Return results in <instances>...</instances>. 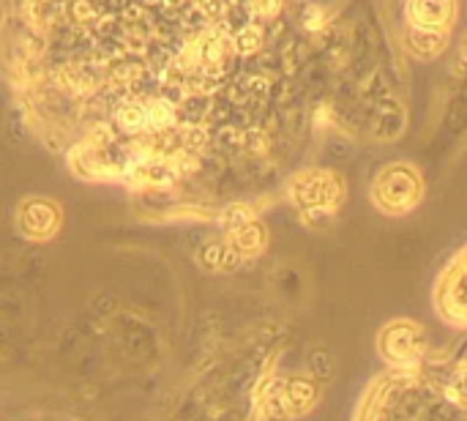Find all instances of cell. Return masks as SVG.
<instances>
[{
    "mask_svg": "<svg viewBox=\"0 0 467 421\" xmlns=\"http://www.w3.org/2000/svg\"><path fill=\"white\" fill-rule=\"evenodd\" d=\"M47 121L77 170L181 192L227 156H260L274 79L249 68L246 0H22Z\"/></svg>",
    "mask_w": 467,
    "mask_h": 421,
    "instance_id": "obj_1",
    "label": "cell"
},
{
    "mask_svg": "<svg viewBox=\"0 0 467 421\" xmlns=\"http://www.w3.org/2000/svg\"><path fill=\"white\" fill-rule=\"evenodd\" d=\"M369 195L383 214L402 216L424 200V178L408 162H389L375 173Z\"/></svg>",
    "mask_w": 467,
    "mask_h": 421,
    "instance_id": "obj_2",
    "label": "cell"
},
{
    "mask_svg": "<svg viewBox=\"0 0 467 421\" xmlns=\"http://www.w3.org/2000/svg\"><path fill=\"white\" fill-rule=\"evenodd\" d=\"M345 197V184L337 173L306 167L290 178V200L304 214H331Z\"/></svg>",
    "mask_w": 467,
    "mask_h": 421,
    "instance_id": "obj_3",
    "label": "cell"
},
{
    "mask_svg": "<svg viewBox=\"0 0 467 421\" xmlns=\"http://www.w3.org/2000/svg\"><path fill=\"white\" fill-rule=\"evenodd\" d=\"M460 0H405V22L430 30H446L457 25Z\"/></svg>",
    "mask_w": 467,
    "mask_h": 421,
    "instance_id": "obj_4",
    "label": "cell"
},
{
    "mask_svg": "<svg viewBox=\"0 0 467 421\" xmlns=\"http://www.w3.org/2000/svg\"><path fill=\"white\" fill-rule=\"evenodd\" d=\"M451 41V33L446 30H430V27H416L405 22V36H402V49L416 58V60H438L441 55H446Z\"/></svg>",
    "mask_w": 467,
    "mask_h": 421,
    "instance_id": "obj_5",
    "label": "cell"
},
{
    "mask_svg": "<svg viewBox=\"0 0 467 421\" xmlns=\"http://www.w3.org/2000/svg\"><path fill=\"white\" fill-rule=\"evenodd\" d=\"M405 121H408V112H405V104H400L394 96L383 99L375 110V137L383 140V142H391L397 140L402 132H405Z\"/></svg>",
    "mask_w": 467,
    "mask_h": 421,
    "instance_id": "obj_6",
    "label": "cell"
},
{
    "mask_svg": "<svg viewBox=\"0 0 467 421\" xmlns=\"http://www.w3.org/2000/svg\"><path fill=\"white\" fill-rule=\"evenodd\" d=\"M446 293H449V301L451 304H460L467 296V247L454 258V263L449 266V271H443L441 296H446ZM462 310H467V304Z\"/></svg>",
    "mask_w": 467,
    "mask_h": 421,
    "instance_id": "obj_7",
    "label": "cell"
},
{
    "mask_svg": "<svg viewBox=\"0 0 467 421\" xmlns=\"http://www.w3.org/2000/svg\"><path fill=\"white\" fill-rule=\"evenodd\" d=\"M460 58H462V63H467V33L462 36V41H460Z\"/></svg>",
    "mask_w": 467,
    "mask_h": 421,
    "instance_id": "obj_8",
    "label": "cell"
}]
</instances>
